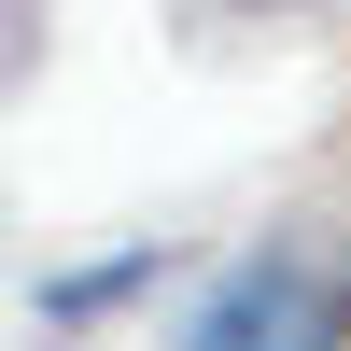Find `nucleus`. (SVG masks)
I'll return each instance as SVG.
<instances>
[{
	"instance_id": "1",
	"label": "nucleus",
	"mask_w": 351,
	"mask_h": 351,
	"mask_svg": "<svg viewBox=\"0 0 351 351\" xmlns=\"http://www.w3.org/2000/svg\"><path fill=\"white\" fill-rule=\"evenodd\" d=\"M183 337L197 351H324V337H351V239H337V225L253 239L239 267L183 309Z\"/></svg>"
},
{
	"instance_id": "2",
	"label": "nucleus",
	"mask_w": 351,
	"mask_h": 351,
	"mask_svg": "<svg viewBox=\"0 0 351 351\" xmlns=\"http://www.w3.org/2000/svg\"><path fill=\"white\" fill-rule=\"evenodd\" d=\"M169 253H99V267H56V281H28V309H43V324H99L112 295H127V281H155Z\"/></svg>"
}]
</instances>
